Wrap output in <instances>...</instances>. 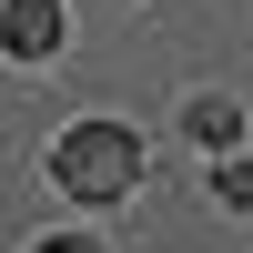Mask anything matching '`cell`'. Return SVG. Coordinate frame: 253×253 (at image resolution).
Wrapping results in <instances>:
<instances>
[{"label":"cell","instance_id":"6da1fadb","mask_svg":"<svg viewBox=\"0 0 253 253\" xmlns=\"http://www.w3.org/2000/svg\"><path fill=\"white\" fill-rule=\"evenodd\" d=\"M51 182L81 203H112L142 182V132H122V122H71V132L51 142Z\"/></svg>","mask_w":253,"mask_h":253},{"label":"cell","instance_id":"7a4b0ae2","mask_svg":"<svg viewBox=\"0 0 253 253\" xmlns=\"http://www.w3.org/2000/svg\"><path fill=\"white\" fill-rule=\"evenodd\" d=\"M61 31H71L61 0H0V51H10V61H51Z\"/></svg>","mask_w":253,"mask_h":253},{"label":"cell","instance_id":"5b68a950","mask_svg":"<svg viewBox=\"0 0 253 253\" xmlns=\"http://www.w3.org/2000/svg\"><path fill=\"white\" fill-rule=\"evenodd\" d=\"M41 253H101V243H81V233H51V243H41Z\"/></svg>","mask_w":253,"mask_h":253},{"label":"cell","instance_id":"3957f363","mask_svg":"<svg viewBox=\"0 0 253 253\" xmlns=\"http://www.w3.org/2000/svg\"><path fill=\"white\" fill-rule=\"evenodd\" d=\"M193 132L213 142V152H233V132H243V112H233V101H193Z\"/></svg>","mask_w":253,"mask_h":253},{"label":"cell","instance_id":"277c9868","mask_svg":"<svg viewBox=\"0 0 253 253\" xmlns=\"http://www.w3.org/2000/svg\"><path fill=\"white\" fill-rule=\"evenodd\" d=\"M213 193H223V203H253V162H233V152H223V182H213Z\"/></svg>","mask_w":253,"mask_h":253}]
</instances>
